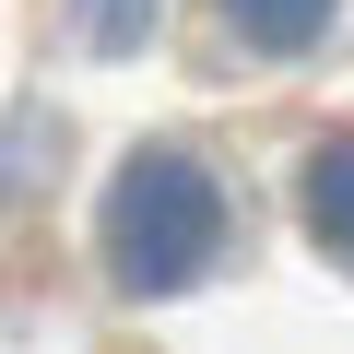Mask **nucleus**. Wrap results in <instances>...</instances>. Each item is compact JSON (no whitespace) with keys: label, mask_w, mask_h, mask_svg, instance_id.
<instances>
[{"label":"nucleus","mask_w":354,"mask_h":354,"mask_svg":"<svg viewBox=\"0 0 354 354\" xmlns=\"http://www.w3.org/2000/svg\"><path fill=\"white\" fill-rule=\"evenodd\" d=\"M225 225H236L225 213V177L201 153H177V142H142V153H118L106 201H95V260H106L118 295L165 307V295H189L225 260Z\"/></svg>","instance_id":"obj_1"},{"label":"nucleus","mask_w":354,"mask_h":354,"mask_svg":"<svg viewBox=\"0 0 354 354\" xmlns=\"http://www.w3.org/2000/svg\"><path fill=\"white\" fill-rule=\"evenodd\" d=\"M295 225L354 272V130H330V142H307V165H295Z\"/></svg>","instance_id":"obj_2"},{"label":"nucleus","mask_w":354,"mask_h":354,"mask_svg":"<svg viewBox=\"0 0 354 354\" xmlns=\"http://www.w3.org/2000/svg\"><path fill=\"white\" fill-rule=\"evenodd\" d=\"M225 24H236L260 59H307V48L342 24V0H225Z\"/></svg>","instance_id":"obj_3"},{"label":"nucleus","mask_w":354,"mask_h":354,"mask_svg":"<svg viewBox=\"0 0 354 354\" xmlns=\"http://www.w3.org/2000/svg\"><path fill=\"white\" fill-rule=\"evenodd\" d=\"M153 12L165 0H71V36L95 59H130V48H153Z\"/></svg>","instance_id":"obj_4"}]
</instances>
